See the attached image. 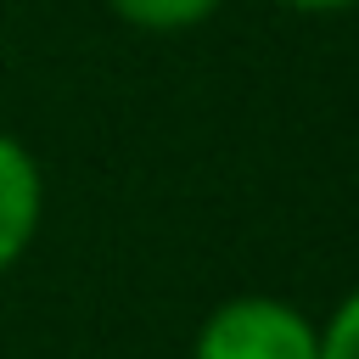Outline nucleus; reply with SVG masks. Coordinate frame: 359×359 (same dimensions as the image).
<instances>
[{"label":"nucleus","mask_w":359,"mask_h":359,"mask_svg":"<svg viewBox=\"0 0 359 359\" xmlns=\"http://www.w3.org/2000/svg\"><path fill=\"white\" fill-rule=\"evenodd\" d=\"M286 11H309V17H337V11H353L359 0H275Z\"/></svg>","instance_id":"obj_5"},{"label":"nucleus","mask_w":359,"mask_h":359,"mask_svg":"<svg viewBox=\"0 0 359 359\" xmlns=\"http://www.w3.org/2000/svg\"><path fill=\"white\" fill-rule=\"evenodd\" d=\"M39 219H45V174L34 151L0 129V275L34 247Z\"/></svg>","instance_id":"obj_2"},{"label":"nucleus","mask_w":359,"mask_h":359,"mask_svg":"<svg viewBox=\"0 0 359 359\" xmlns=\"http://www.w3.org/2000/svg\"><path fill=\"white\" fill-rule=\"evenodd\" d=\"M112 17H123L129 28H146V34H180V28H196L208 22L224 0H107Z\"/></svg>","instance_id":"obj_3"},{"label":"nucleus","mask_w":359,"mask_h":359,"mask_svg":"<svg viewBox=\"0 0 359 359\" xmlns=\"http://www.w3.org/2000/svg\"><path fill=\"white\" fill-rule=\"evenodd\" d=\"M191 359H320V325L286 297L241 292L196 325Z\"/></svg>","instance_id":"obj_1"},{"label":"nucleus","mask_w":359,"mask_h":359,"mask_svg":"<svg viewBox=\"0 0 359 359\" xmlns=\"http://www.w3.org/2000/svg\"><path fill=\"white\" fill-rule=\"evenodd\" d=\"M320 359H359V286L320 325Z\"/></svg>","instance_id":"obj_4"}]
</instances>
